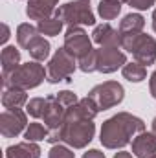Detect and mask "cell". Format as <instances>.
I'll return each mask as SVG.
<instances>
[{"mask_svg": "<svg viewBox=\"0 0 156 158\" xmlns=\"http://www.w3.org/2000/svg\"><path fill=\"white\" fill-rule=\"evenodd\" d=\"M145 131V123L140 118L129 112H117L116 116L109 118L101 127V143L107 149H121L130 140Z\"/></svg>", "mask_w": 156, "mask_h": 158, "instance_id": "obj_1", "label": "cell"}, {"mask_svg": "<svg viewBox=\"0 0 156 158\" xmlns=\"http://www.w3.org/2000/svg\"><path fill=\"white\" fill-rule=\"evenodd\" d=\"M94 132H96V125L92 123V119H76V121L64 119V123L57 131L50 132L48 142L53 145L63 142L74 149H83L92 142Z\"/></svg>", "mask_w": 156, "mask_h": 158, "instance_id": "obj_2", "label": "cell"}, {"mask_svg": "<svg viewBox=\"0 0 156 158\" xmlns=\"http://www.w3.org/2000/svg\"><path fill=\"white\" fill-rule=\"evenodd\" d=\"M48 77L46 68L39 64V61H31L26 64H20L15 72H11L7 77L4 79V86H18V88H35Z\"/></svg>", "mask_w": 156, "mask_h": 158, "instance_id": "obj_3", "label": "cell"}, {"mask_svg": "<svg viewBox=\"0 0 156 158\" xmlns=\"http://www.w3.org/2000/svg\"><path fill=\"white\" fill-rule=\"evenodd\" d=\"M121 48L132 53L134 61L149 66L156 61V40L151 35L140 33L134 37H121Z\"/></svg>", "mask_w": 156, "mask_h": 158, "instance_id": "obj_4", "label": "cell"}, {"mask_svg": "<svg viewBox=\"0 0 156 158\" xmlns=\"http://www.w3.org/2000/svg\"><path fill=\"white\" fill-rule=\"evenodd\" d=\"M57 17L63 19L64 24L70 26H94L96 24V17L90 9V0H76V2H68L64 6H61L55 11Z\"/></svg>", "mask_w": 156, "mask_h": 158, "instance_id": "obj_5", "label": "cell"}, {"mask_svg": "<svg viewBox=\"0 0 156 158\" xmlns=\"http://www.w3.org/2000/svg\"><path fill=\"white\" fill-rule=\"evenodd\" d=\"M77 68V59L74 55H70L64 48L57 50L53 53V57L48 63V83H61V81H72V74Z\"/></svg>", "mask_w": 156, "mask_h": 158, "instance_id": "obj_6", "label": "cell"}, {"mask_svg": "<svg viewBox=\"0 0 156 158\" xmlns=\"http://www.w3.org/2000/svg\"><path fill=\"white\" fill-rule=\"evenodd\" d=\"M123 96H125V90L117 81H105L88 92V98L94 99L99 110H107L119 105L123 101Z\"/></svg>", "mask_w": 156, "mask_h": 158, "instance_id": "obj_7", "label": "cell"}, {"mask_svg": "<svg viewBox=\"0 0 156 158\" xmlns=\"http://www.w3.org/2000/svg\"><path fill=\"white\" fill-rule=\"evenodd\" d=\"M70 55H74L76 59H83L84 55H88L94 48H92V40L88 37V33L79 28V26H70L64 33V46H63Z\"/></svg>", "mask_w": 156, "mask_h": 158, "instance_id": "obj_8", "label": "cell"}, {"mask_svg": "<svg viewBox=\"0 0 156 158\" xmlns=\"http://www.w3.org/2000/svg\"><path fill=\"white\" fill-rule=\"evenodd\" d=\"M97 52V72L112 74L119 66L127 64V55L119 50V46H101Z\"/></svg>", "mask_w": 156, "mask_h": 158, "instance_id": "obj_9", "label": "cell"}, {"mask_svg": "<svg viewBox=\"0 0 156 158\" xmlns=\"http://www.w3.org/2000/svg\"><path fill=\"white\" fill-rule=\"evenodd\" d=\"M26 114L20 109H6L0 114V132L4 138H15L18 136L26 127Z\"/></svg>", "mask_w": 156, "mask_h": 158, "instance_id": "obj_10", "label": "cell"}, {"mask_svg": "<svg viewBox=\"0 0 156 158\" xmlns=\"http://www.w3.org/2000/svg\"><path fill=\"white\" fill-rule=\"evenodd\" d=\"M66 107L61 105L57 101L55 96H48V107H46V112H44V125L51 131H57L63 123H64V118H66Z\"/></svg>", "mask_w": 156, "mask_h": 158, "instance_id": "obj_11", "label": "cell"}, {"mask_svg": "<svg viewBox=\"0 0 156 158\" xmlns=\"http://www.w3.org/2000/svg\"><path fill=\"white\" fill-rule=\"evenodd\" d=\"M132 155L136 158L156 156V136L153 132H140L132 140Z\"/></svg>", "mask_w": 156, "mask_h": 158, "instance_id": "obj_12", "label": "cell"}, {"mask_svg": "<svg viewBox=\"0 0 156 158\" xmlns=\"http://www.w3.org/2000/svg\"><path fill=\"white\" fill-rule=\"evenodd\" d=\"M59 0H28V7H26V13L30 19L33 20H44V19H50L51 13H55V6H57Z\"/></svg>", "mask_w": 156, "mask_h": 158, "instance_id": "obj_13", "label": "cell"}, {"mask_svg": "<svg viewBox=\"0 0 156 158\" xmlns=\"http://www.w3.org/2000/svg\"><path fill=\"white\" fill-rule=\"evenodd\" d=\"M92 39L96 44L101 46H119L121 48V37H119V31L114 30L110 24H99L94 28V33H92Z\"/></svg>", "mask_w": 156, "mask_h": 158, "instance_id": "obj_14", "label": "cell"}, {"mask_svg": "<svg viewBox=\"0 0 156 158\" xmlns=\"http://www.w3.org/2000/svg\"><path fill=\"white\" fill-rule=\"evenodd\" d=\"M143 26H145V19L138 13H130V15L123 17L117 31H119V37H134V35L142 33Z\"/></svg>", "mask_w": 156, "mask_h": 158, "instance_id": "obj_15", "label": "cell"}, {"mask_svg": "<svg viewBox=\"0 0 156 158\" xmlns=\"http://www.w3.org/2000/svg\"><path fill=\"white\" fill-rule=\"evenodd\" d=\"M6 158H40V147L35 142H22L6 149Z\"/></svg>", "mask_w": 156, "mask_h": 158, "instance_id": "obj_16", "label": "cell"}, {"mask_svg": "<svg viewBox=\"0 0 156 158\" xmlns=\"http://www.w3.org/2000/svg\"><path fill=\"white\" fill-rule=\"evenodd\" d=\"M26 103H28V96H26V90L24 88L6 86V90L2 94V105L6 109H20Z\"/></svg>", "mask_w": 156, "mask_h": 158, "instance_id": "obj_17", "label": "cell"}, {"mask_svg": "<svg viewBox=\"0 0 156 158\" xmlns=\"http://www.w3.org/2000/svg\"><path fill=\"white\" fill-rule=\"evenodd\" d=\"M18 63H20V52L15 46H6L2 50V76H4V79L20 66Z\"/></svg>", "mask_w": 156, "mask_h": 158, "instance_id": "obj_18", "label": "cell"}, {"mask_svg": "<svg viewBox=\"0 0 156 158\" xmlns=\"http://www.w3.org/2000/svg\"><path fill=\"white\" fill-rule=\"evenodd\" d=\"M26 50L30 52V55L35 61H44V59L50 57V42L44 39V37H40V35H37L35 39L31 40Z\"/></svg>", "mask_w": 156, "mask_h": 158, "instance_id": "obj_19", "label": "cell"}, {"mask_svg": "<svg viewBox=\"0 0 156 158\" xmlns=\"http://www.w3.org/2000/svg\"><path fill=\"white\" fill-rule=\"evenodd\" d=\"M63 26H64L63 19H61V17H57V15H53V17H50V19L40 20L39 24H37V30L40 31V35L55 37V35H59V33H61Z\"/></svg>", "mask_w": 156, "mask_h": 158, "instance_id": "obj_20", "label": "cell"}, {"mask_svg": "<svg viewBox=\"0 0 156 158\" xmlns=\"http://www.w3.org/2000/svg\"><path fill=\"white\" fill-rule=\"evenodd\" d=\"M121 74H123V77L129 79L130 83H140V81H143V79L147 77V68L143 64H140V63L134 61V63H127L123 66Z\"/></svg>", "mask_w": 156, "mask_h": 158, "instance_id": "obj_21", "label": "cell"}, {"mask_svg": "<svg viewBox=\"0 0 156 158\" xmlns=\"http://www.w3.org/2000/svg\"><path fill=\"white\" fill-rule=\"evenodd\" d=\"M121 11V2L117 0H101L97 6V13L101 15L103 20H112L116 19Z\"/></svg>", "mask_w": 156, "mask_h": 158, "instance_id": "obj_22", "label": "cell"}, {"mask_svg": "<svg viewBox=\"0 0 156 158\" xmlns=\"http://www.w3.org/2000/svg\"><path fill=\"white\" fill-rule=\"evenodd\" d=\"M48 136H50V129L46 127V125H42V123H30L28 125V129H26V132H24V138L28 140V142H40V140H48Z\"/></svg>", "mask_w": 156, "mask_h": 158, "instance_id": "obj_23", "label": "cell"}, {"mask_svg": "<svg viewBox=\"0 0 156 158\" xmlns=\"http://www.w3.org/2000/svg\"><path fill=\"white\" fill-rule=\"evenodd\" d=\"M37 35H40V31L31 24H20L17 28V40H18V46H22V48H28V44Z\"/></svg>", "mask_w": 156, "mask_h": 158, "instance_id": "obj_24", "label": "cell"}, {"mask_svg": "<svg viewBox=\"0 0 156 158\" xmlns=\"http://www.w3.org/2000/svg\"><path fill=\"white\" fill-rule=\"evenodd\" d=\"M46 107H48V98H33V99L28 101L26 110H28V114L33 116V118H44Z\"/></svg>", "mask_w": 156, "mask_h": 158, "instance_id": "obj_25", "label": "cell"}, {"mask_svg": "<svg viewBox=\"0 0 156 158\" xmlns=\"http://www.w3.org/2000/svg\"><path fill=\"white\" fill-rule=\"evenodd\" d=\"M79 68H81L83 72H86V74L97 70V52L92 50L88 55H84L83 59H79Z\"/></svg>", "mask_w": 156, "mask_h": 158, "instance_id": "obj_26", "label": "cell"}, {"mask_svg": "<svg viewBox=\"0 0 156 158\" xmlns=\"http://www.w3.org/2000/svg\"><path fill=\"white\" fill-rule=\"evenodd\" d=\"M57 101L61 103V105H64L66 109H70V107H74L76 103H77L79 99H77V96L74 94V92H70V90H63V92H59L57 96Z\"/></svg>", "mask_w": 156, "mask_h": 158, "instance_id": "obj_27", "label": "cell"}, {"mask_svg": "<svg viewBox=\"0 0 156 158\" xmlns=\"http://www.w3.org/2000/svg\"><path fill=\"white\" fill-rule=\"evenodd\" d=\"M48 158H76V155H74L68 147H64V145H61V143H55V145L50 149Z\"/></svg>", "mask_w": 156, "mask_h": 158, "instance_id": "obj_28", "label": "cell"}, {"mask_svg": "<svg viewBox=\"0 0 156 158\" xmlns=\"http://www.w3.org/2000/svg\"><path fill=\"white\" fill-rule=\"evenodd\" d=\"M156 0H127V4L130 6V7H134V9H140V11H143V9H149L151 6H154Z\"/></svg>", "mask_w": 156, "mask_h": 158, "instance_id": "obj_29", "label": "cell"}, {"mask_svg": "<svg viewBox=\"0 0 156 158\" xmlns=\"http://www.w3.org/2000/svg\"><path fill=\"white\" fill-rule=\"evenodd\" d=\"M149 88H151V96L156 99V70L153 72V76L149 79Z\"/></svg>", "mask_w": 156, "mask_h": 158, "instance_id": "obj_30", "label": "cell"}, {"mask_svg": "<svg viewBox=\"0 0 156 158\" xmlns=\"http://www.w3.org/2000/svg\"><path fill=\"white\" fill-rule=\"evenodd\" d=\"M83 158H105V155L101 153V151H97V149H92V151H88V153H84Z\"/></svg>", "mask_w": 156, "mask_h": 158, "instance_id": "obj_31", "label": "cell"}, {"mask_svg": "<svg viewBox=\"0 0 156 158\" xmlns=\"http://www.w3.org/2000/svg\"><path fill=\"white\" fill-rule=\"evenodd\" d=\"M2 31H4V33H2V42H6V40L9 39V28H7L6 24H2Z\"/></svg>", "mask_w": 156, "mask_h": 158, "instance_id": "obj_32", "label": "cell"}, {"mask_svg": "<svg viewBox=\"0 0 156 158\" xmlns=\"http://www.w3.org/2000/svg\"><path fill=\"white\" fill-rule=\"evenodd\" d=\"M114 158H134L130 153H127V151H119V153H116V156Z\"/></svg>", "mask_w": 156, "mask_h": 158, "instance_id": "obj_33", "label": "cell"}, {"mask_svg": "<svg viewBox=\"0 0 156 158\" xmlns=\"http://www.w3.org/2000/svg\"><path fill=\"white\" fill-rule=\"evenodd\" d=\"M153 30L156 31V9H154V13H153Z\"/></svg>", "mask_w": 156, "mask_h": 158, "instance_id": "obj_34", "label": "cell"}, {"mask_svg": "<svg viewBox=\"0 0 156 158\" xmlns=\"http://www.w3.org/2000/svg\"><path fill=\"white\" fill-rule=\"evenodd\" d=\"M151 132H153V134L156 136V118L153 119V131H151Z\"/></svg>", "mask_w": 156, "mask_h": 158, "instance_id": "obj_35", "label": "cell"}, {"mask_svg": "<svg viewBox=\"0 0 156 158\" xmlns=\"http://www.w3.org/2000/svg\"><path fill=\"white\" fill-rule=\"evenodd\" d=\"M117 2H121V4H123V2H127V0H117Z\"/></svg>", "mask_w": 156, "mask_h": 158, "instance_id": "obj_36", "label": "cell"}, {"mask_svg": "<svg viewBox=\"0 0 156 158\" xmlns=\"http://www.w3.org/2000/svg\"><path fill=\"white\" fill-rule=\"evenodd\" d=\"M153 158H156V156H153Z\"/></svg>", "mask_w": 156, "mask_h": 158, "instance_id": "obj_37", "label": "cell"}]
</instances>
